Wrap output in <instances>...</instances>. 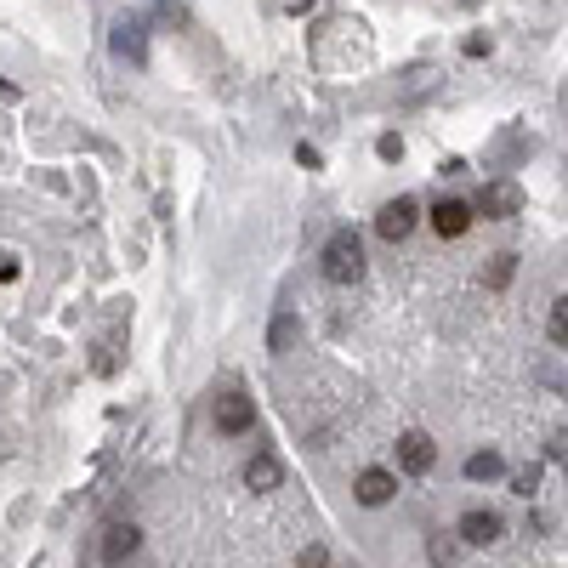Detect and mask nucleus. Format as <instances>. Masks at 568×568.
<instances>
[{"mask_svg": "<svg viewBox=\"0 0 568 568\" xmlns=\"http://www.w3.org/2000/svg\"><path fill=\"white\" fill-rule=\"evenodd\" d=\"M478 211L489 216V222H506V216L523 211V188H517V182H489L478 194Z\"/></svg>", "mask_w": 568, "mask_h": 568, "instance_id": "obj_6", "label": "nucleus"}, {"mask_svg": "<svg viewBox=\"0 0 568 568\" xmlns=\"http://www.w3.org/2000/svg\"><path fill=\"white\" fill-rule=\"evenodd\" d=\"M375 154H381V160H404V137H398V131H387V137H381V142H375Z\"/></svg>", "mask_w": 568, "mask_h": 568, "instance_id": "obj_18", "label": "nucleus"}, {"mask_svg": "<svg viewBox=\"0 0 568 568\" xmlns=\"http://www.w3.org/2000/svg\"><path fill=\"white\" fill-rule=\"evenodd\" d=\"M432 466H438V444H432L426 432H404V438H398V472L421 478V472H432Z\"/></svg>", "mask_w": 568, "mask_h": 568, "instance_id": "obj_4", "label": "nucleus"}, {"mask_svg": "<svg viewBox=\"0 0 568 568\" xmlns=\"http://www.w3.org/2000/svg\"><path fill=\"white\" fill-rule=\"evenodd\" d=\"M353 495L364 500V506H387V500L398 495V478H392L387 466H364V472H358V483H353Z\"/></svg>", "mask_w": 568, "mask_h": 568, "instance_id": "obj_7", "label": "nucleus"}, {"mask_svg": "<svg viewBox=\"0 0 568 568\" xmlns=\"http://www.w3.org/2000/svg\"><path fill=\"white\" fill-rule=\"evenodd\" d=\"M426 222H432V233H438V239H461V233L478 222V216H472V205H466V199H438Z\"/></svg>", "mask_w": 568, "mask_h": 568, "instance_id": "obj_5", "label": "nucleus"}, {"mask_svg": "<svg viewBox=\"0 0 568 568\" xmlns=\"http://www.w3.org/2000/svg\"><path fill=\"white\" fill-rule=\"evenodd\" d=\"M546 336L557 341V347H568V296H557L551 302V319H546Z\"/></svg>", "mask_w": 568, "mask_h": 568, "instance_id": "obj_16", "label": "nucleus"}, {"mask_svg": "<svg viewBox=\"0 0 568 568\" xmlns=\"http://www.w3.org/2000/svg\"><path fill=\"white\" fill-rule=\"evenodd\" d=\"M114 52L131 57V63H142V57H148V23H142V18H120V23H114Z\"/></svg>", "mask_w": 568, "mask_h": 568, "instance_id": "obj_10", "label": "nucleus"}, {"mask_svg": "<svg viewBox=\"0 0 568 568\" xmlns=\"http://www.w3.org/2000/svg\"><path fill=\"white\" fill-rule=\"evenodd\" d=\"M500 472H506V461H500L495 449H478V455H466V478H472V483H495Z\"/></svg>", "mask_w": 568, "mask_h": 568, "instance_id": "obj_13", "label": "nucleus"}, {"mask_svg": "<svg viewBox=\"0 0 568 568\" xmlns=\"http://www.w3.org/2000/svg\"><path fill=\"white\" fill-rule=\"evenodd\" d=\"M353 568H358V563H353Z\"/></svg>", "mask_w": 568, "mask_h": 568, "instance_id": "obj_24", "label": "nucleus"}, {"mask_svg": "<svg viewBox=\"0 0 568 568\" xmlns=\"http://www.w3.org/2000/svg\"><path fill=\"white\" fill-rule=\"evenodd\" d=\"M319 262H324V279L330 284H358L364 279V239H358L353 228H336Z\"/></svg>", "mask_w": 568, "mask_h": 568, "instance_id": "obj_1", "label": "nucleus"}, {"mask_svg": "<svg viewBox=\"0 0 568 568\" xmlns=\"http://www.w3.org/2000/svg\"><path fill=\"white\" fill-rule=\"evenodd\" d=\"M415 222H421V205L409 194H398V199H387L381 205V216H375V233L387 239V245H404L409 233H415Z\"/></svg>", "mask_w": 568, "mask_h": 568, "instance_id": "obj_2", "label": "nucleus"}, {"mask_svg": "<svg viewBox=\"0 0 568 568\" xmlns=\"http://www.w3.org/2000/svg\"><path fill=\"white\" fill-rule=\"evenodd\" d=\"M296 568H330V551H324V546H307Z\"/></svg>", "mask_w": 568, "mask_h": 568, "instance_id": "obj_19", "label": "nucleus"}, {"mask_svg": "<svg viewBox=\"0 0 568 568\" xmlns=\"http://www.w3.org/2000/svg\"><path fill=\"white\" fill-rule=\"evenodd\" d=\"M245 483L256 489V495H267V489H279V483H284V466H279V455H250V466H245Z\"/></svg>", "mask_w": 568, "mask_h": 568, "instance_id": "obj_11", "label": "nucleus"}, {"mask_svg": "<svg viewBox=\"0 0 568 568\" xmlns=\"http://www.w3.org/2000/svg\"><path fill=\"white\" fill-rule=\"evenodd\" d=\"M307 6H319V0H290V12H307Z\"/></svg>", "mask_w": 568, "mask_h": 568, "instance_id": "obj_22", "label": "nucleus"}, {"mask_svg": "<svg viewBox=\"0 0 568 568\" xmlns=\"http://www.w3.org/2000/svg\"><path fill=\"white\" fill-rule=\"evenodd\" d=\"M296 160H302L307 171H319V165H324V160H319V148H307V142H302V148H296Z\"/></svg>", "mask_w": 568, "mask_h": 568, "instance_id": "obj_21", "label": "nucleus"}, {"mask_svg": "<svg viewBox=\"0 0 568 568\" xmlns=\"http://www.w3.org/2000/svg\"><path fill=\"white\" fill-rule=\"evenodd\" d=\"M534 489H540V466H523V472H512V495L534 500Z\"/></svg>", "mask_w": 568, "mask_h": 568, "instance_id": "obj_17", "label": "nucleus"}, {"mask_svg": "<svg viewBox=\"0 0 568 568\" xmlns=\"http://www.w3.org/2000/svg\"><path fill=\"white\" fill-rule=\"evenodd\" d=\"M512 273H517V256L506 250V256H495V262L483 267V284H489V290H506V284H512Z\"/></svg>", "mask_w": 568, "mask_h": 568, "instance_id": "obj_15", "label": "nucleus"}, {"mask_svg": "<svg viewBox=\"0 0 568 568\" xmlns=\"http://www.w3.org/2000/svg\"><path fill=\"white\" fill-rule=\"evenodd\" d=\"M455 534H461V546H495L506 534V523H500V512H466Z\"/></svg>", "mask_w": 568, "mask_h": 568, "instance_id": "obj_8", "label": "nucleus"}, {"mask_svg": "<svg viewBox=\"0 0 568 568\" xmlns=\"http://www.w3.org/2000/svg\"><path fill=\"white\" fill-rule=\"evenodd\" d=\"M18 279V256H12V250H0V284H12Z\"/></svg>", "mask_w": 568, "mask_h": 568, "instance_id": "obj_20", "label": "nucleus"}, {"mask_svg": "<svg viewBox=\"0 0 568 568\" xmlns=\"http://www.w3.org/2000/svg\"><path fill=\"white\" fill-rule=\"evenodd\" d=\"M563 466H568V455H563Z\"/></svg>", "mask_w": 568, "mask_h": 568, "instance_id": "obj_23", "label": "nucleus"}, {"mask_svg": "<svg viewBox=\"0 0 568 568\" xmlns=\"http://www.w3.org/2000/svg\"><path fill=\"white\" fill-rule=\"evenodd\" d=\"M211 415H216V432H228V438H239V432L256 426V404H250L245 392H222L211 404Z\"/></svg>", "mask_w": 568, "mask_h": 568, "instance_id": "obj_3", "label": "nucleus"}, {"mask_svg": "<svg viewBox=\"0 0 568 568\" xmlns=\"http://www.w3.org/2000/svg\"><path fill=\"white\" fill-rule=\"evenodd\" d=\"M302 341V319L296 313H279V319L267 324V353H290Z\"/></svg>", "mask_w": 568, "mask_h": 568, "instance_id": "obj_12", "label": "nucleus"}, {"mask_svg": "<svg viewBox=\"0 0 568 568\" xmlns=\"http://www.w3.org/2000/svg\"><path fill=\"white\" fill-rule=\"evenodd\" d=\"M137 546H142L137 523H108V529H103V563H125Z\"/></svg>", "mask_w": 568, "mask_h": 568, "instance_id": "obj_9", "label": "nucleus"}, {"mask_svg": "<svg viewBox=\"0 0 568 568\" xmlns=\"http://www.w3.org/2000/svg\"><path fill=\"white\" fill-rule=\"evenodd\" d=\"M426 557H432L438 568H455V563H461V540H449V534H432V540H426Z\"/></svg>", "mask_w": 568, "mask_h": 568, "instance_id": "obj_14", "label": "nucleus"}]
</instances>
